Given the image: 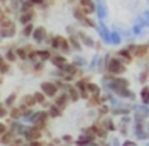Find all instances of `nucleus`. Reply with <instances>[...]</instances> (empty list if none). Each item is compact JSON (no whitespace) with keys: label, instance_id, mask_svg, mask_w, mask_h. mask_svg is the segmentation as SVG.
<instances>
[{"label":"nucleus","instance_id":"nucleus-27","mask_svg":"<svg viewBox=\"0 0 149 146\" xmlns=\"http://www.w3.org/2000/svg\"><path fill=\"white\" fill-rule=\"evenodd\" d=\"M24 142L23 139H13V142L10 143V146H23Z\"/></svg>","mask_w":149,"mask_h":146},{"label":"nucleus","instance_id":"nucleus-30","mask_svg":"<svg viewBox=\"0 0 149 146\" xmlns=\"http://www.w3.org/2000/svg\"><path fill=\"white\" fill-rule=\"evenodd\" d=\"M4 132H6V125L3 124V122H0V136L3 135Z\"/></svg>","mask_w":149,"mask_h":146},{"label":"nucleus","instance_id":"nucleus-24","mask_svg":"<svg viewBox=\"0 0 149 146\" xmlns=\"http://www.w3.org/2000/svg\"><path fill=\"white\" fill-rule=\"evenodd\" d=\"M16 58H17V54H16V51H7L6 53V60L9 61V63H13V61H16Z\"/></svg>","mask_w":149,"mask_h":146},{"label":"nucleus","instance_id":"nucleus-11","mask_svg":"<svg viewBox=\"0 0 149 146\" xmlns=\"http://www.w3.org/2000/svg\"><path fill=\"white\" fill-rule=\"evenodd\" d=\"M68 95L67 94H61V95H58L57 98H56V105H57L60 109H64L65 106H67V104H68Z\"/></svg>","mask_w":149,"mask_h":146},{"label":"nucleus","instance_id":"nucleus-28","mask_svg":"<svg viewBox=\"0 0 149 146\" xmlns=\"http://www.w3.org/2000/svg\"><path fill=\"white\" fill-rule=\"evenodd\" d=\"M7 115V109H6V106L3 105V104H0V118H4Z\"/></svg>","mask_w":149,"mask_h":146},{"label":"nucleus","instance_id":"nucleus-14","mask_svg":"<svg viewBox=\"0 0 149 146\" xmlns=\"http://www.w3.org/2000/svg\"><path fill=\"white\" fill-rule=\"evenodd\" d=\"M68 98L72 99V101H78L80 98V92L75 87H68Z\"/></svg>","mask_w":149,"mask_h":146},{"label":"nucleus","instance_id":"nucleus-21","mask_svg":"<svg viewBox=\"0 0 149 146\" xmlns=\"http://www.w3.org/2000/svg\"><path fill=\"white\" fill-rule=\"evenodd\" d=\"M33 31H34V27H33V24H31V23L24 24V29H23V34H24V35H30Z\"/></svg>","mask_w":149,"mask_h":146},{"label":"nucleus","instance_id":"nucleus-5","mask_svg":"<svg viewBox=\"0 0 149 146\" xmlns=\"http://www.w3.org/2000/svg\"><path fill=\"white\" fill-rule=\"evenodd\" d=\"M78 7H80L81 10L84 11L87 16L91 14V13H94V10H95V4H94L92 0H80Z\"/></svg>","mask_w":149,"mask_h":146},{"label":"nucleus","instance_id":"nucleus-9","mask_svg":"<svg viewBox=\"0 0 149 146\" xmlns=\"http://www.w3.org/2000/svg\"><path fill=\"white\" fill-rule=\"evenodd\" d=\"M41 138V132H40V129H37V128H31V129H29L27 131V133H26V139H29L30 142H33V140H38Z\"/></svg>","mask_w":149,"mask_h":146},{"label":"nucleus","instance_id":"nucleus-34","mask_svg":"<svg viewBox=\"0 0 149 146\" xmlns=\"http://www.w3.org/2000/svg\"><path fill=\"white\" fill-rule=\"evenodd\" d=\"M64 139H65V140H67V142H71V136H65V138H64Z\"/></svg>","mask_w":149,"mask_h":146},{"label":"nucleus","instance_id":"nucleus-19","mask_svg":"<svg viewBox=\"0 0 149 146\" xmlns=\"http://www.w3.org/2000/svg\"><path fill=\"white\" fill-rule=\"evenodd\" d=\"M61 115V109L58 108L57 105H53V106H50V109H48V116H53V118H57Z\"/></svg>","mask_w":149,"mask_h":146},{"label":"nucleus","instance_id":"nucleus-16","mask_svg":"<svg viewBox=\"0 0 149 146\" xmlns=\"http://www.w3.org/2000/svg\"><path fill=\"white\" fill-rule=\"evenodd\" d=\"M9 70H10L9 61H6L3 57H0V74H6Z\"/></svg>","mask_w":149,"mask_h":146},{"label":"nucleus","instance_id":"nucleus-4","mask_svg":"<svg viewBox=\"0 0 149 146\" xmlns=\"http://www.w3.org/2000/svg\"><path fill=\"white\" fill-rule=\"evenodd\" d=\"M57 91H58V87H57V84H54V82L47 81V82L41 84V92L46 97H54L57 94Z\"/></svg>","mask_w":149,"mask_h":146},{"label":"nucleus","instance_id":"nucleus-13","mask_svg":"<svg viewBox=\"0 0 149 146\" xmlns=\"http://www.w3.org/2000/svg\"><path fill=\"white\" fill-rule=\"evenodd\" d=\"M50 60L53 61V64H54L56 67H61V65H64V64L67 63L65 57L58 56V54H56V56H51V58H50Z\"/></svg>","mask_w":149,"mask_h":146},{"label":"nucleus","instance_id":"nucleus-6","mask_svg":"<svg viewBox=\"0 0 149 146\" xmlns=\"http://www.w3.org/2000/svg\"><path fill=\"white\" fill-rule=\"evenodd\" d=\"M47 118H48V112H38L34 118V125H36L34 128H37V129H43V128L46 126Z\"/></svg>","mask_w":149,"mask_h":146},{"label":"nucleus","instance_id":"nucleus-2","mask_svg":"<svg viewBox=\"0 0 149 146\" xmlns=\"http://www.w3.org/2000/svg\"><path fill=\"white\" fill-rule=\"evenodd\" d=\"M108 71H109L112 75L122 74V72L125 71V64H124L119 58H112V60L108 63Z\"/></svg>","mask_w":149,"mask_h":146},{"label":"nucleus","instance_id":"nucleus-26","mask_svg":"<svg viewBox=\"0 0 149 146\" xmlns=\"http://www.w3.org/2000/svg\"><path fill=\"white\" fill-rule=\"evenodd\" d=\"M10 115H12V118H19V116H22V112H20L19 108H12L10 109Z\"/></svg>","mask_w":149,"mask_h":146},{"label":"nucleus","instance_id":"nucleus-7","mask_svg":"<svg viewBox=\"0 0 149 146\" xmlns=\"http://www.w3.org/2000/svg\"><path fill=\"white\" fill-rule=\"evenodd\" d=\"M148 51V45H132L129 48V53L135 57H143Z\"/></svg>","mask_w":149,"mask_h":146},{"label":"nucleus","instance_id":"nucleus-23","mask_svg":"<svg viewBox=\"0 0 149 146\" xmlns=\"http://www.w3.org/2000/svg\"><path fill=\"white\" fill-rule=\"evenodd\" d=\"M34 98H36V102H38V104H44L46 102V95L43 94V92H36L34 94Z\"/></svg>","mask_w":149,"mask_h":146},{"label":"nucleus","instance_id":"nucleus-10","mask_svg":"<svg viewBox=\"0 0 149 146\" xmlns=\"http://www.w3.org/2000/svg\"><path fill=\"white\" fill-rule=\"evenodd\" d=\"M33 19H34V9L23 11V13H22V16H20V22L23 23V24H29V23H31Z\"/></svg>","mask_w":149,"mask_h":146},{"label":"nucleus","instance_id":"nucleus-32","mask_svg":"<svg viewBox=\"0 0 149 146\" xmlns=\"http://www.w3.org/2000/svg\"><path fill=\"white\" fill-rule=\"evenodd\" d=\"M14 99H16V97H14V95L9 97V99H7V105H12L13 102H14Z\"/></svg>","mask_w":149,"mask_h":146},{"label":"nucleus","instance_id":"nucleus-25","mask_svg":"<svg viewBox=\"0 0 149 146\" xmlns=\"http://www.w3.org/2000/svg\"><path fill=\"white\" fill-rule=\"evenodd\" d=\"M68 43H70V47L72 45V47H74L75 50H80V48H81L80 41H78V40H77L75 37H71V38H70V40H68Z\"/></svg>","mask_w":149,"mask_h":146},{"label":"nucleus","instance_id":"nucleus-15","mask_svg":"<svg viewBox=\"0 0 149 146\" xmlns=\"http://www.w3.org/2000/svg\"><path fill=\"white\" fill-rule=\"evenodd\" d=\"M36 104L37 102H36L34 95H24L23 97V105H26V106H33Z\"/></svg>","mask_w":149,"mask_h":146},{"label":"nucleus","instance_id":"nucleus-33","mask_svg":"<svg viewBox=\"0 0 149 146\" xmlns=\"http://www.w3.org/2000/svg\"><path fill=\"white\" fill-rule=\"evenodd\" d=\"M107 112H108V108H107V106L101 108V113H107Z\"/></svg>","mask_w":149,"mask_h":146},{"label":"nucleus","instance_id":"nucleus-18","mask_svg":"<svg viewBox=\"0 0 149 146\" xmlns=\"http://www.w3.org/2000/svg\"><path fill=\"white\" fill-rule=\"evenodd\" d=\"M87 90L91 95H98L100 94V88L97 84H92V82H87Z\"/></svg>","mask_w":149,"mask_h":146},{"label":"nucleus","instance_id":"nucleus-20","mask_svg":"<svg viewBox=\"0 0 149 146\" xmlns=\"http://www.w3.org/2000/svg\"><path fill=\"white\" fill-rule=\"evenodd\" d=\"M16 54H17V57H19V58H22V60L29 58V51H27L26 48H23V47L17 48V50H16Z\"/></svg>","mask_w":149,"mask_h":146},{"label":"nucleus","instance_id":"nucleus-1","mask_svg":"<svg viewBox=\"0 0 149 146\" xmlns=\"http://www.w3.org/2000/svg\"><path fill=\"white\" fill-rule=\"evenodd\" d=\"M51 44H53V47H54L56 50L61 51V53H64V54H67V53L70 51L68 40H65V38H64V37H61V35H56V37L53 38Z\"/></svg>","mask_w":149,"mask_h":146},{"label":"nucleus","instance_id":"nucleus-3","mask_svg":"<svg viewBox=\"0 0 149 146\" xmlns=\"http://www.w3.org/2000/svg\"><path fill=\"white\" fill-rule=\"evenodd\" d=\"M14 30H16V26H14V23L10 19H4L3 22L0 23V34L12 35V34H14Z\"/></svg>","mask_w":149,"mask_h":146},{"label":"nucleus","instance_id":"nucleus-31","mask_svg":"<svg viewBox=\"0 0 149 146\" xmlns=\"http://www.w3.org/2000/svg\"><path fill=\"white\" fill-rule=\"evenodd\" d=\"M29 146H44V143H41V142H38V140H33V142H30Z\"/></svg>","mask_w":149,"mask_h":146},{"label":"nucleus","instance_id":"nucleus-36","mask_svg":"<svg viewBox=\"0 0 149 146\" xmlns=\"http://www.w3.org/2000/svg\"><path fill=\"white\" fill-rule=\"evenodd\" d=\"M0 1H1V3H4V1H6V0H0Z\"/></svg>","mask_w":149,"mask_h":146},{"label":"nucleus","instance_id":"nucleus-8","mask_svg":"<svg viewBox=\"0 0 149 146\" xmlns=\"http://www.w3.org/2000/svg\"><path fill=\"white\" fill-rule=\"evenodd\" d=\"M33 37H34L36 41H38V43L44 41V40L47 38V31H46V29H44V27H37V29H34Z\"/></svg>","mask_w":149,"mask_h":146},{"label":"nucleus","instance_id":"nucleus-29","mask_svg":"<svg viewBox=\"0 0 149 146\" xmlns=\"http://www.w3.org/2000/svg\"><path fill=\"white\" fill-rule=\"evenodd\" d=\"M33 3V6H41L44 3V0H30Z\"/></svg>","mask_w":149,"mask_h":146},{"label":"nucleus","instance_id":"nucleus-17","mask_svg":"<svg viewBox=\"0 0 149 146\" xmlns=\"http://www.w3.org/2000/svg\"><path fill=\"white\" fill-rule=\"evenodd\" d=\"M37 57L40 60H43V61L50 60L51 58V51H48V50H40V51H37Z\"/></svg>","mask_w":149,"mask_h":146},{"label":"nucleus","instance_id":"nucleus-35","mask_svg":"<svg viewBox=\"0 0 149 146\" xmlns=\"http://www.w3.org/2000/svg\"><path fill=\"white\" fill-rule=\"evenodd\" d=\"M0 13H3V9H1V6H0Z\"/></svg>","mask_w":149,"mask_h":146},{"label":"nucleus","instance_id":"nucleus-12","mask_svg":"<svg viewBox=\"0 0 149 146\" xmlns=\"http://www.w3.org/2000/svg\"><path fill=\"white\" fill-rule=\"evenodd\" d=\"M13 139H14L13 132H4L3 135L0 136V142H1L3 145H10L13 142Z\"/></svg>","mask_w":149,"mask_h":146},{"label":"nucleus","instance_id":"nucleus-37","mask_svg":"<svg viewBox=\"0 0 149 146\" xmlns=\"http://www.w3.org/2000/svg\"><path fill=\"white\" fill-rule=\"evenodd\" d=\"M0 82H1V75H0Z\"/></svg>","mask_w":149,"mask_h":146},{"label":"nucleus","instance_id":"nucleus-22","mask_svg":"<svg viewBox=\"0 0 149 146\" xmlns=\"http://www.w3.org/2000/svg\"><path fill=\"white\" fill-rule=\"evenodd\" d=\"M119 57L125 58L126 63H129V61L132 60V54L129 53V50H122V51H119Z\"/></svg>","mask_w":149,"mask_h":146}]
</instances>
